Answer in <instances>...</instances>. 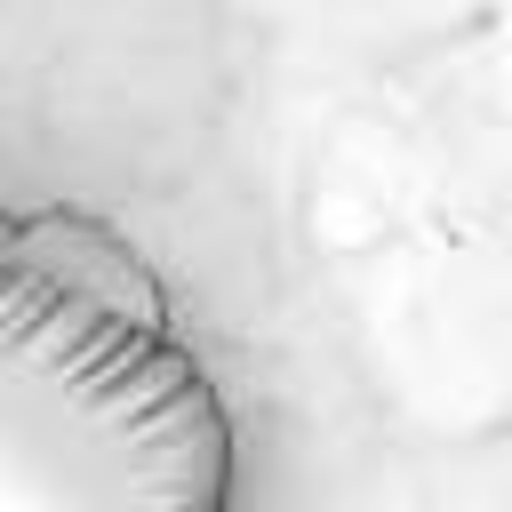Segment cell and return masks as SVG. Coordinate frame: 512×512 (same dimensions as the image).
I'll use <instances>...</instances> for the list:
<instances>
[{
  "label": "cell",
  "mask_w": 512,
  "mask_h": 512,
  "mask_svg": "<svg viewBox=\"0 0 512 512\" xmlns=\"http://www.w3.org/2000/svg\"><path fill=\"white\" fill-rule=\"evenodd\" d=\"M240 448L152 256L64 200H0V512H232Z\"/></svg>",
  "instance_id": "cell-1"
}]
</instances>
